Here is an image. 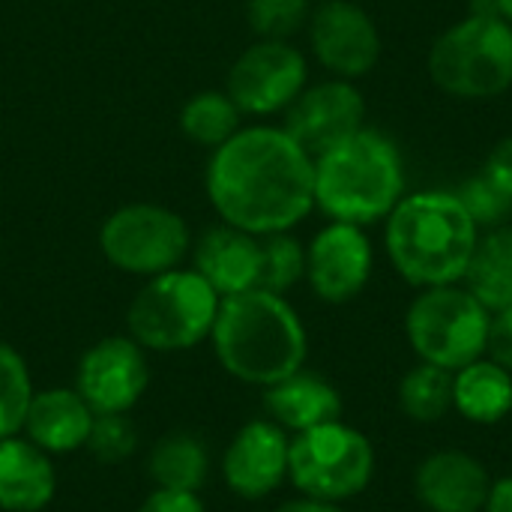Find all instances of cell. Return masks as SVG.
<instances>
[{
  "label": "cell",
  "instance_id": "obj_17",
  "mask_svg": "<svg viewBox=\"0 0 512 512\" xmlns=\"http://www.w3.org/2000/svg\"><path fill=\"white\" fill-rule=\"evenodd\" d=\"M195 273L219 294L234 297L258 288L261 279V237L234 225L210 228L192 249Z\"/></svg>",
  "mask_w": 512,
  "mask_h": 512
},
{
  "label": "cell",
  "instance_id": "obj_26",
  "mask_svg": "<svg viewBox=\"0 0 512 512\" xmlns=\"http://www.w3.org/2000/svg\"><path fill=\"white\" fill-rule=\"evenodd\" d=\"M33 393L27 360L12 345L0 342V441L24 429Z\"/></svg>",
  "mask_w": 512,
  "mask_h": 512
},
{
  "label": "cell",
  "instance_id": "obj_4",
  "mask_svg": "<svg viewBox=\"0 0 512 512\" xmlns=\"http://www.w3.org/2000/svg\"><path fill=\"white\" fill-rule=\"evenodd\" d=\"M402 156L390 138L360 129L315 159V207L333 222L372 225L402 201Z\"/></svg>",
  "mask_w": 512,
  "mask_h": 512
},
{
  "label": "cell",
  "instance_id": "obj_10",
  "mask_svg": "<svg viewBox=\"0 0 512 512\" xmlns=\"http://www.w3.org/2000/svg\"><path fill=\"white\" fill-rule=\"evenodd\" d=\"M306 57L285 39H258L231 66L225 93L240 114L267 117L288 111V105L306 90Z\"/></svg>",
  "mask_w": 512,
  "mask_h": 512
},
{
  "label": "cell",
  "instance_id": "obj_28",
  "mask_svg": "<svg viewBox=\"0 0 512 512\" xmlns=\"http://www.w3.org/2000/svg\"><path fill=\"white\" fill-rule=\"evenodd\" d=\"M309 0H249L246 18L258 39H285L309 24Z\"/></svg>",
  "mask_w": 512,
  "mask_h": 512
},
{
  "label": "cell",
  "instance_id": "obj_31",
  "mask_svg": "<svg viewBox=\"0 0 512 512\" xmlns=\"http://www.w3.org/2000/svg\"><path fill=\"white\" fill-rule=\"evenodd\" d=\"M138 512H207L198 492H174V489H153Z\"/></svg>",
  "mask_w": 512,
  "mask_h": 512
},
{
  "label": "cell",
  "instance_id": "obj_18",
  "mask_svg": "<svg viewBox=\"0 0 512 512\" xmlns=\"http://www.w3.org/2000/svg\"><path fill=\"white\" fill-rule=\"evenodd\" d=\"M93 408L75 387H51L33 393L24 417V435L48 456L84 450L93 429Z\"/></svg>",
  "mask_w": 512,
  "mask_h": 512
},
{
  "label": "cell",
  "instance_id": "obj_15",
  "mask_svg": "<svg viewBox=\"0 0 512 512\" xmlns=\"http://www.w3.org/2000/svg\"><path fill=\"white\" fill-rule=\"evenodd\" d=\"M291 438L282 426L267 420H249L237 429L222 453V480L243 501H261L288 480Z\"/></svg>",
  "mask_w": 512,
  "mask_h": 512
},
{
  "label": "cell",
  "instance_id": "obj_23",
  "mask_svg": "<svg viewBox=\"0 0 512 512\" xmlns=\"http://www.w3.org/2000/svg\"><path fill=\"white\" fill-rule=\"evenodd\" d=\"M210 471V453L201 438L189 432H171L159 438L147 456V474L156 489L198 492Z\"/></svg>",
  "mask_w": 512,
  "mask_h": 512
},
{
  "label": "cell",
  "instance_id": "obj_16",
  "mask_svg": "<svg viewBox=\"0 0 512 512\" xmlns=\"http://www.w3.org/2000/svg\"><path fill=\"white\" fill-rule=\"evenodd\" d=\"M489 468L465 450H438L414 471V495L429 512H483Z\"/></svg>",
  "mask_w": 512,
  "mask_h": 512
},
{
  "label": "cell",
  "instance_id": "obj_27",
  "mask_svg": "<svg viewBox=\"0 0 512 512\" xmlns=\"http://www.w3.org/2000/svg\"><path fill=\"white\" fill-rule=\"evenodd\" d=\"M306 279V249L288 231L261 237V279L258 288L282 294Z\"/></svg>",
  "mask_w": 512,
  "mask_h": 512
},
{
  "label": "cell",
  "instance_id": "obj_11",
  "mask_svg": "<svg viewBox=\"0 0 512 512\" xmlns=\"http://www.w3.org/2000/svg\"><path fill=\"white\" fill-rule=\"evenodd\" d=\"M150 384L144 348L132 336H105L90 345L75 372V390L93 414H129Z\"/></svg>",
  "mask_w": 512,
  "mask_h": 512
},
{
  "label": "cell",
  "instance_id": "obj_24",
  "mask_svg": "<svg viewBox=\"0 0 512 512\" xmlns=\"http://www.w3.org/2000/svg\"><path fill=\"white\" fill-rule=\"evenodd\" d=\"M399 408L411 423H441L453 411V372L417 363L399 381Z\"/></svg>",
  "mask_w": 512,
  "mask_h": 512
},
{
  "label": "cell",
  "instance_id": "obj_6",
  "mask_svg": "<svg viewBox=\"0 0 512 512\" xmlns=\"http://www.w3.org/2000/svg\"><path fill=\"white\" fill-rule=\"evenodd\" d=\"M432 81L456 99H492L512 87V24L501 15H468L429 51Z\"/></svg>",
  "mask_w": 512,
  "mask_h": 512
},
{
  "label": "cell",
  "instance_id": "obj_19",
  "mask_svg": "<svg viewBox=\"0 0 512 512\" xmlns=\"http://www.w3.org/2000/svg\"><path fill=\"white\" fill-rule=\"evenodd\" d=\"M264 411L276 426L300 435L315 426L342 420L345 405L339 390L327 378L300 369L264 390Z\"/></svg>",
  "mask_w": 512,
  "mask_h": 512
},
{
  "label": "cell",
  "instance_id": "obj_7",
  "mask_svg": "<svg viewBox=\"0 0 512 512\" xmlns=\"http://www.w3.org/2000/svg\"><path fill=\"white\" fill-rule=\"evenodd\" d=\"M492 312L459 285L423 288L405 312V336L420 363L459 372L486 357Z\"/></svg>",
  "mask_w": 512,
  "mask_h": 512
},
{
  "label": "cell",
  "instance_id": "obj_13",
  "mask_svg": "<svg viewBox=\"0 0 512 512\" xmlns=\"http://www.w3.org/2000/svg\"><path fill=\"white\" fill-rule=\"evenodd\" d=\"M366 102L354 81L330 78L315 87H306L291 105L285 117V132L312 156H324L345 138L363 129Z\"/></svg>",
  "mask_w": 512,
  "mask_h": 512
},
{
  "label": "cell",
  "instance_id": "obj_8",
  "mask_svg": "<svg viewBox=\"0 0 512 512\" xmlns=\"http://www.w3.org/2000/svg\"><path fill=\"white\" fill-rule=\"evenodd\" d=\"M375 462V444L345 420H333L291 438L288 480L306 498L342 504L369 489Z\"/></svg>",
  "mask_w": 512,
  "mask_h": 512
},
{
  "label": "cell",
  "instance_id": "obj_1",
  "mask_svg": "<svg viewBox=\"0 0 512 512\" xmlns=\"http://www.w3.org/2000/svg\"><path fill=\"white\" fill-rule=\"evenodd\" d=\"M204 183L222 222L255 237L291 231L315 207V159L276 126H240L213 150Z\"/></svg>",
  "mask_w": 512,
  "mask_h": 512
},
{
  "label": "cell",
  "instance_id": "obj_20",
  "mask_svg": "<svg viewBox=\"0 0 512 512\" xmlns=\"http://www.w3.org/2000/svg\"><path fill=\"white\" fill-rule=\"evenodd\" d=\"M57 474L51 456L27 438L0 441V510L39 512L54 501Z\"/></svg>",
  "mask_w": 512,
  "mask_h": 512
},
{
  "label": "cell",
  "instance_id": "obj_25",
  "mask_svg": "<svg viewBox=\"0 0 512 512\" xmlns=\"http://www.w3.org/2000/svg\"><path fill=\"white\" fill-rule=\"evenodd\" d=\"M240 108L225 90H201L180 111V132L201 147H222L240 129Z\"/></svg>",
  "mask_w": 512,
  "mask_h": 512
},
{
  "label": "cell",
  "instance_id": "obj_36",
  "mask_svg": "<svg viewBox=\"0 0 512 512\" xmlns=\"http://www.w3.org/2000/svg\"><path fill=\"white\" fill-rule=\"evenodd\" d=\"M495 9L507 24H512V0H495Z\"/></svg>",
  "mask_w": 512,
  "mask_h": 512
},
{
  "label": "cell",
  "instance_id": "obj_33",
  "mask_svg": "<svg viewBox=\"0 0 512 512\" xmlns=\"http://www.w3.org/2000/svg\"><path fill=\"white\" fill-rule=\"evenodd\" d=\"M486 177L512 201V135L492 150L486 162Z\"/></svg>",
  "mask_w": 512,
  "mask_h": 512
},
{
  "label": "cell",
  "instance_id": "obj_5",
  "mask_svg": "<svg viewBox=\"0 0 512 512\" xmlns=\"http://www.w3.org/2000/svg\"><path fill=\"white\" fill-rule=\"evenodd\" d=\"M222 297L195 273L174 267L150 276L132 297L126 324L144 351L174 354L210 339Z\"/></svg>",
  "mask_w": 512,
  "mask_h": 512
},
{
  "label": "cell",
  "instance_id": "obj_29",
  "mask_svg": "<svg viewBox=\"0 0 512 512\" xmlns=\"http://www.w3.org/2000/svg\"><path fill=\"white\" fill-rule=\"evenodd\" d=\"M138 447V432L126 414H96L84 450L102 465L126 462Z\"/></svg>",
  "mask_w": 512,
  "mask_h": 512
},
{
  "label": "cell",
  "instance_id": "obj_35",
  "mask_svg": "<svg viewBox=\"0 0 512 512\" xmlns=\"http://www.w3.org/2000/svg\"><path fill=\"white\" fill-rule=\"evenodd\" d=\"M276 512H345L339 504H330V501H318V498H306V495H300V498H291V501H285V504H279Z\"/></svg>",
  "mask_w": 512,
  "mask_h": 512
},
{
  "label": "cell",
  "instance_id": "obj_12",
  "mask_svg": "<svg viewBox=\"0 0 512 512\" xmlns=\"http://www.w3.org/2000/svg\"><path fill=\"white\" fill-rule=\"evenodd\" d=\"M309 42L318 63L345 81L369 75L381 57V33L354 0H324L312 9Z\"/></svg>",
  "mask_w": 512,
  "mask_h": 512
},
{
  "label": "cell",
  "instance_id": "obj_3",
  "mask_svg": "<svg viewBox=\"0 0 512 512\" xmlns=\"http://www.w3.org/2000/svg\"><path fill=\"white\" fill-rule=\"evenodd\" d=\"M480 243V228L456 192H417L387 216L384 246L396 273L414 288L459 285Z\"/></svg>",
  "mask_w": 512,
  "mask_h": 512
},
{
  "label": "cell",
  "instance_id": "obj_22",
  "mask_svg": "<svg viewBox=\"0 0 512 512\" xmlns=\"http://www.w3.org/2000/svg\"><path fill=\"white\" fill-rule=\"evenodd\" d=\"M468 291L489 309L501 312L512 306V225L489 228L480 237L471 267L465 273Z\"/></svg>",
  "mask_w": 512,
  "mask_h": 512
},
{
  "label": "cell",
  "instance_id": "obj_34",
  "mask_svg": "<svg viewBox=\"0 0 512 512\" xmlns=\"http://www.w3.org/2000/svg\"><path fill=\"white\" fill-rule=\"evenodd\" d=\"M483 512H512V474L492 480Z\"/></svg>",
  "mask_w": 512,
  "mask_h": 512
},
{
  "label": "cell",
  "instance_id": "obj_2",
  "mask_svg": "<svg viewBox=\"0 0 512 512\" xmlns=\"http://www.w3.org/2000/svg\"><path fill=\"white\" fill-rule=\"evenodd\" d=\"M210 342L231 378L264 390L300 372L309 354V336L297 309L264 288L222 297Z\"/></svg>",
  "mask_w": 512,
  "mask_h": 512
},
{
  "label": "cell",
  "instance_id": "obj_32",
  "mask_svg": "<svg viewBox=\"0 0 512 512\" xmlns=\"http://www.w3.org/2000/svg\"><path fill=\"white\" fill-rule=\"evenodd\" d=\"M486 354L512 372V306L492 312V327H489V348Z\"/></svg>",
  "mask_w": 512,
  "mask_h": 512
},
{
  "label": "cell",
  "instance_id": "obj_14",
  "mask_svg": "<svg viewBox=\"0 0 512 512\" xmlns=\"http://www.w3.org/2000/svg\"><path fill=\"white\" fill-rule=\"evenodd\" d=\"M372 243L360 225L330 222L306 249V279L318 300L348 303L372 279Z\"/></svg>",
  "mask_w": 512,
  "mask_h": 512
},
{
  "label": "cell",
  "instance_id": "obj_9",
  "mask_svg": "<svg viewBox=\"0 0 512 512\" xmlns=\"http://www.w3.org/2000/svg\"><path fill=\"white\" fill-rule=\"evenodd\" d=\"M105 261L132 276H159L183 264L192 249L189 225L162 204H123L99 228Z\"/></svg>",
  "mask_w": 512,
  "mask_h": 512
},
{
  "label": "cell",
  "instance_id": "obj_30",
  "mask_svg": "<svg viewBox=\"0 0 512 512\" xmlns=\"http://www.w3.org/2000/svg\"><path fill=\"white\" fill-rule=\"evenodd\" d=\"M456 195L465 204V210L471 213V219L477 222V228H498L512 213V201L486 174L468 180Z\"/></svg>",
  "mask_w": 512,
  "mask_h": 512
},
{
  "label": "cell",
  "instance_id": "obj_21",
  "mask_svg": "<svg viewBox=\"0 0 512 512\" xmlns=\"http://www.w3.org/2000/svg\"><path fill=\"white\" fill-rule=\"evenodd\" d=\"M453 411L474 426H498L512 414V372L480 357L453 372Z\"/></svg>",
  "mask_w": 512,
  "mask_h": 512
}]
</instances>
